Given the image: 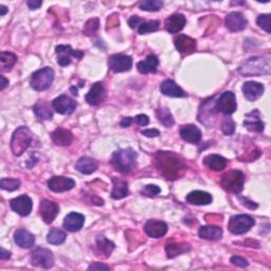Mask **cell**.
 Instances as JSON below:
<instances>
[{
	"label": "cell",
	"instance_id": "cell-53",
	"mask_svg": "<svg viewBox=\"0 0 271 271\" xmlns=\"http://www.w3.org/2000/svg\"><path fill=\"white\" fill-rule=\"evenodd\" d=\"M89 270H98V269H105V270H110V267L107 266V265H104L102 263H96V264H92V266H89L88 268Z\"/></svg>",
	"mask_w": 271,
	"mask_h": 271
},
{
	"label": "cell",
	"instance_id": "cell-32",
	"mask_svg": "<svg viewBox=\"0 0 271 271\" xmlns=\"http://www.w3.org/2000/svg\"><path fill=\"white\" fill-rule=\"evenodd\" d=\"M200 236L208 240H218L222 236V229L218 226H204L200 229Z\"/></svg>",
	"mask_w": 271,
	"mask_h": 271
},
{
	"label": "cell",
	"instance_id": "cell-52",
	"mask_svg": "<svg viewBox=\"0 0 271 271\" xmlns=\"http://www.w3.org/2000/svg\"><path fill=\"white\" fill-rule=\"evenodd\" d=\"M26 4H28V6L31 8V10H36V8H40L42 2H40V0H29V2H26Z\"/></svg>",
	"mask_w": 271,
	"mask_h": 271
},
{
	"label": "cell",
	"instance_id": "cell-23",
	"mask_svg": "<svg viewBox=\"0 0 271 271\" xmlns=\"http://www.w3.org/2000/svg\"><path fill=\"white\" fill-rule=\"evenodd\" d=\"M52 141L60 146H70L71 142L74 141V134L72 132L64 128H58L51 134Z\"/></svg>",
	"mask_w": 271,
	"mask_h": 271
},
{
	"label": "cell",
	"instance_id": "cell-45",
	"mask_svg": "<svg viewBox=\"0 0 271 271\" xmlns=\"http://www.w3.org/2000/svg\"><path fill=\"white\" fill-rule=\"evenodd\" d=\"M222 130L224 134L228 136L234 134V132H236V123H234V121L230 118L224 120L222 124Z\"/></svg>",
	"mask_w": 271,
	"mask_h": 271
},
{
	"label": "cell",
	"instance_id": "cell-26",
	"mask_svg": "<svg viewBox=\"0 0 271 271\" xmlns=\"http://www.w3.org/2000/svg\"><path fill=\"white\" fill-rule=\"evenodd\" d=\"M212 195L204 191H193L186 195V202L195 206H208L212 204Z\"/></svg>",
	"mask_w": 271,
	"mask_h": 271
},
{
	"label": "cell",
	"instance_id": "cell-27",
	"mask_svg": "<svg viewBox=\"0 0 271 271\" xmlns=\"http://www.w3.org/2000/svg\"><path fill=\"white\" fill-rule=\"evenodd\" d=\"M161 92L166 96L172 98H182L186 96V92L180 88L173 80H166L160 86Z\"/></svg>",
	"mask_w": 271,
	"mask_h": 271
},
{
	"label": "cell",
	"instance_id": "cell-30",
	"mask_svg": "<svg viewBox=\"0 0 271 271\" xmlns=\"http://www.w3.org/2000/svg\"><path fill=\"white\" fill-rule=\"evenodd\" d=\"M112 197L114 200H122V198L128 195V182L122 180L120 178L112 177Z\"/></svg>",
	"mask_w": 271,
	"mask_h": 271
},
{
	"label": "cell",
	"instance_id": "cell-37",
	"mask_svg": "<svg viewBox=\"0 0 271 271\" xmlns=\"http://www.w3.org/2000/svg\"><path fill=\"white\" fill-rule=\"evenodd\" d=\"M0 60H2V70L4 72L10 71L17 62V56L12 52L2 51L0 54Z\"/></svg>",
	"mask_w": 271,
	"mask_h": 271
},
{
	"label": "cell",
	"instance_id": "cell-50",
	"mask_svg": "<svg viewBox=\"0 0 271 271\" xmlns=\"http://www.w3.org/2000/svg\"><path fill=\"white\" fill-rule=\"evenodd\" d=\"M240 200L242 204V206H245L249 208V209H251V210H254V209H256V208H258V204L256 202H250L248 200V198L240 197Z\"/></svg>",
	"mask_w": 271,
	"mask_h": 271
},
{
	"label": "cell",
	"instance_id": "cell-34",
	"mask_svg": "<svg viewBox=\"0 0 271 271\" xmlns=\"http://www.w3.org/2000/svg\"><path fill=\"white\" fill-rule=\"evenodd\" d=\"M204 164L212 170H222L227 166V160L220 155H208L204 159Z\"/></svg>",
	"mask_w": 271,
	"mask_h": 271
},
{
	"label": "cell",
	"instance_id": "cell-10",
	"mask_svg": "<svg viewBox=\"0 0 271 271\" xmlns=\"http://www.w3.org/2000/svg\"><path fill=\"white\" fill-rule=\"evenodd\" d=\"M236 108H238L236 98L234 94L231 92H224L220 96L218 101L216 102L215 105V110L224 114H232L233 112H236Z\"/></svg>",
	"mask_w": 271,
	"mask_h": 271
},
{
	"label": "cell",
	"instance_id": "cell-43",
	"mask_svg": "<svg viewBox=\"0 0 271 271\" xmlns=\"http://www.w3.org/2000/svg\"><path fill=\"white\" fill-rule=\"evenodd\" d=\"M98 26H100V20H98V18H92V20H89L85 24L83 32L87 36L94 35L96 32L98 30Z\"/></svg>",
	"mask_w": 271,
	"mask_h": 271
},
{
	"label": "cell",
	"instance_id": "cell-22",
	"mask_svg": "<svg viewBox=\"0 0 271 271\" xmlns=\"http://www.w3.org/2000/svg\"><path fill=\"white\" fill-rule=\"evenodd\" d=\"M176 49L182 54H191L196 50V40L186 35H179L174 40Z\"/></svg>",
	"mask_w": 271,
	"mask_h": 271
},
{
	"label": "cell",
	"instance_id": "cell-41",
	"mask_svg": "<svg viewBox=\"0 0 271 271\" xmlns=\"http://www.w3.org/2000/svg\"><path fill=\"white\" fill-rule=\"evenodd\" d=\"M160 22L158 20H150V22H143L138 28L139 34H146L155 32L159 29Z\"/></svg>",
	"mask_w": 271,
	"mask_h": 271
},
{
	"label": "cell",
	"instance_id": "cell-36",
	"mask_svg": "<svg viewBox=\"0 0 271 271\" xmlns=\"http://www.w3.org/2000/svg\"><path fill=\"white\" fill-rule=\"evenodd\" d=\"M96 248L100 254H105V256L108 258L114 249V244L110 240H108L105 236H98L96 238Z\"/></svg>",
	"mask_w": 271,
	"mask_h": 271
},
{
	"label": "cell",
	"instance_id": "cell-20",
	"mask_svg": "<svg viewBox=\"0 0 271 271\" xmlns=\"http://www.w3.org/2000/svg\"><path fill=\"white\" fill-rule=\"evenodd\" d=\"M244 126L250 130L256 132H262L264 130V123L260 120V112L258 110L251 112L246 114L245 121H244Z\"/></svg>",
	"mask_w": 271,
	"mask_h": 271
},
{
	"label": "cell",
	"instance_id": "cell-51",
	"mask_svg": "<svg viewBox=\"0 0 271 271\" xmlns=\"http://www.w3.org/2000/svg\"><path fill=\"white\" fill-rule=\"evenodd\" d=\"M141 134L143 136H146V137L148 138H155V137H158V136L160 134L159 130H142Z\"/></svg>",
	"mask_w": 271,
	"mask_h": 271
},
{
	"label": "cell",
	"instance_id": "cell-4",
	"mask_svg": "<svg viewBox=\"0 0 271 271\" xmlns=\"http://www.w3.org/2000/svg\"><path fill=\"white\" fill-rule=\"evenodd\" d=\"M33 140V136L30 130L26 126H20L18 128L13 136L11 140V150L15 156H22V154L28 150L31 146Z\"/></svg>",
	"mask_w": 271,
	"mask_h": 271
},
{
	"label": "cell",
	"instance_id": "cell-16",
	"mask_svg": "<svg viewBox=\"0 0 271 271\" xmlns=\"http://www.w3.org/2000/svg\"><path fill=\"white\" fill-rule=\"evenodd\" d=\"M10 204L12 210L22 216H28L31 213L33 206L31 198L26 195H22L14 198V200H11Z\"/></svg>",
	"mask_w": 271,
	"mask_h": 271
},
{
	"label": "cell",
	"instance_id": "cell-12",
	"mask_svg": "<svg viewBox=\"0 0 271 271\" xmlns=\"http://www.w3.org/2000/svg\"><path fill=\"white\" fill-rule=\"evenodd\" d=\"M108 65L110 68L119 74V72H125L130 70L132 66V58L128 56H123V54H114L108 60Z\"/></svg>",
	"mask_w": 271,
	"mask_h": 271
},
{
	"label": "cell",
	"instance_id": "cell-7",
	"mask_svg": "<svg viewBox=\"0 0 271 271\" xmlns=\"http://www.w3.org/2000/svg\"><path fill=\"white\" fill-rule=\"evenodd\" d=\"M256 224V220L249 215H236L230 218L228 224V229L231 233L236 234H244L248 232Z\"/></svg>",
	"mask_w": 271,
	"mask_h": 271
},
{
	"label": "cell",
	"instance_id": "cell-44",
	"mask_svg": "<svg viewBox=\"0 0 271 271\" xmlns=\"http://www.w3.org/2000/svg\"><path fill=\"white\" fill-rule=\"evenodd\" d=\"M260 28L265 30L267 33L271 32V26H270V15L269 14H263L258 17L256 20Z\"/></svg>",
	"mask_w": 271,
	"mask_h": 271
},
{
	"label": "cell",
	"instance_id": "cell-33",
	"mask_svg": "<svg viewBox=\"0 0 271 271\" xmlns=\"http://www.w3.org/2000/svg\"><path fill=\"white\" fill-rule=\"evenodd\" d=\"M52 105L47 101H38L33 107V112L40 120H50L52 118Z\"/></svg>",
	"mask_w": 271,
	"mask_h": 271
},
{
	"label": "cell",
	"instance_id": "cell-48",
	"mask_svg": "<svg viewBox=\"0 0 271 271\" xmlns=\"http://www.w3.org/2000/svg\"><path fill=\"white\" fill-rule=\"evenodd\" d=\"M134 122L139 126H146L150 123V119L146 114H138L134 118Z\"/></svg>",
	"mask_w": 271,
	"mask_h": 271
},
{
	"label": "cell",
	"instance_id": "cell-39",
	"mask_svg": "<svg viewBox=\"0 0 271 271\" xmlns=\"http://www.w3.org/2000/svg\"><path fill=\"white\" fill-rule=\"evenodd\" d=\"M66 233L60 229H52L47 236V240L51 245H60L66 240Z\"/></svg>",
	"mask_w": 271,
	"mask_h": 271
},
{
	"label": "cell",
	"instance_id": "cell-18",
	"mask_svg": "<svg viewBox=\"0 0 271 271\" xmlns=\"http://www.w3.org/2000/svg\"><path fill=\"white\" fill-rule=\"evenodd\" d=\"M105 96H106V94H105L104 85L98 82L92 86L88 94H86L85 98H86V102L89 105L96 106L98 104H101L102 102H104Z\"/></svg>",
	"mask_w": 271,
	"mask_h": 271
},
{
	"label": "cell",
	"instance_id": "cell-19",
	"mask_svg": "<svg viewBox=\"0 0 271 271\" xmlns=\"http://www.w3.org/2000/svg\"><path fill=\"white\" fill-rule=\"evenodd\" d=\"M263 84L258 82H247L242 85V92L245 98L250 102H254L264 94Z\"/></svg>",
	"mask_w": 271,
	"mask_h": 271
},
{
	"label": "cell",
	"instance_id": "cell-29",
	"mask_svg": "<svg viewBox=\"0 0 271 271\" xmlns=\"http://www.w3.org/2000/svg\"><path fill=\"white\" fill-rule=\"evenodd\" d=\"M14 240L17 246L24 249H29L35 244V238L33 234L26 230H17L14 233Z\"/></svg>",
	"mask_w": 271,
	"mask_h": 271
},
{
	"label": "cell",
	"instance_id": "cell-24",
	"mask_svg": "<svg viewBox=\"0 0 271 271\" xmlns=\"http://www.w3.org/2000/svg\"><path fill=\"white\" fill-rule=\"evenodd\" d=\"M186 24V20L182 14H174L166 20V29L168 32L175 34L182 31Z\"/></svg>",
	"mask_w": 271,
	"mask_h": 271
},
{
	"label": "cell",
	"instance_id": "cell-42",
	"mask_svg": "<svg viewBox=\"0 0 271 271\" xmlns=\"http://www.w3.org/2000/svg\"><path fill=\"white\" fill-rule=\"evenodd\" d=\"M0 186L4 190H6V191H15V190L20 188V182L18 179L14 178H2L0 180Z\"/></svg>",
	"mask_w": 271,
	"mask_h": 271
},
{
	"label": "cell",
	"instance_id": "cell-14",
	"mask_svg": "<svg viewBox=\"0 0 271 271\" xmlns=\"http://www.w3.org/2000/svg\"><path fill=\"white\" fill-rule=\"evenodd\" d=\"M247 20L240 12H232L226 16V26L231 32L242 31L247 26Z\"/></svg>",
	"mask_w": 271,
	"mask_h": 271
},
{
	"label": "cell",
	"instance_id": "cell-13",
	"mask_svg": "<svg viewBox=\"0 0 271 271\" xmlns=\"http://www.w3.org/2000/svg\"><path fill=\"white\" fill-rule=\"evenodd\" d=\"M60 212V206L56 202L44 200L40 204V213L42 220L46 224H51L56 218V216Z\"/></svg>",
	"mask_w": 271,
	"mask_h": 271
},
{
	"label": "cell",
	"instance_id": "cell-15",
	"mask_svg": "<svg viewBox=\"0 0 271 271\" xmlns=\"http://www.w3.org/2000/svg\"><path fill=\"white\" fill-rule=\"evenodd\" d=\"M48 186L53 192L62 193V192L70 191L71 188H74L76 186V182L71 178L56 176V177H52L49 180Z\"/></svg>",
	"mask_w": 271,
	"mask_h": 271
},
{
	"label": "cell",
	"instance_id": "cell-8",
	"mask_svg": "<svg viewBox=\"0 0 271 271\" xmlns=\"http://www.w3.org/2000/svg\"><path fill=\"white\" fill-rule=\"evenodd\" d=\"M56 52L58 56V62L62 67H66L71 64V58H82L84 56V52L82 50H74L71 46L67 44H60L56 48Z\"/></svg>",
	"mask_w": 271,
	"mask_h": 271
},
{
	"label": "cell",
	"instance_id": "cell-40",
	"mask_svg": "<svg viewBox=\"0 0 271 271\" xmlns=\"http://www.w3.org/2000/svg\"><path fill=\"white\" fill-rule=\"evenodd\" d=\"M162 6H164V2L160 0H144L139 4L141 10L148 12H157Z\"/></svg>",
	"mask_w": 271,
	"mask_h": 271
},
{
	"label": "cell",
	"instance_id": "cell-55",
	"mask_svg": "<svg viewBox=\"0 0 271 271\" xmlns=\"http://www.w3.org/2000/svg\"><path fill=\"white\" fill-rule=\"evenodd\" d=\"M10 258H11V252H8L6 249L2 248V251H0V258H2V260H8Z\"/></svg>",
	"mask_w": 271,
	"mask_h": 271
},
{
	"label": "cell",
	"instance_id": "cell-2",
	"mask_svg": "<svg viewBox=\"0 0 271 271\" xmlns=\"http://www.w3.org/2000/svg\"><path fill=\"white\" fill-rule=\"evenodd\" d=\"M270 60L254 56L245 60L238 68V74L245 76H256L270 74Z\"/></svg>",
	"mask_w": 271,
	"mask_h": 271
},
{
	"label": "cell",
	"instance_id": "cell-5",
	"mask_svg": "<svg viewBox=\"0 0 271 271\" xmlns=\"http://www.w3.org/2000/svg\"><path fill=\"white\" fill-rule=\"evenodd\" d=\"M244 184H245V175L238 170L226 172L220 178V186L224 191L229 193H240L244 188Z\"/></svg>",
	"mask_w": 271,
	"mask_h": 271
},
{
	"label": "cell",
	"instance_id": "cell-35",
	"mask_svg": "<svg viewBox=\"0 0 271 271\" xmlns=\"http://www.w3.org/2000/svg\"><path fill=\"white\" fill-rule=\"evenodd\" d=\"M190 250V245L184 242H168L166 246V251L168 258H174L177 256L184 254V252H186Z\"/></svg>",
	"mask_w": 271,
	"mask_h": 271
},
{
	"label": "cell",
	"instance_id": "cell-54",
	"mask_svg": "<svg viewBox=\"0 0 271 271\" xmlns=\"http://www.w3.org/2000/svg\"><path fill=\"white\" fill-rule=\"evenodd\" d=\"M134 122V119L130 118V116H128V118H123L122 121H121V126L122 128H128V126Z\"/></svg>",
	"mask_w": 271,
	"mask_h": 271
},
{
	"label": "cell",
	"instance_id": "cell-1",
	"mask_svg": "<svg viewBox=\"0 0 271 271\" xmlns=\"http://www.w3.org/2000/svg\"><path fill=\"white\" fill-rule=\"evenodd\" d=\"M156 166L162 175L168 179H177L180 176V172L184 168L179 158L168 152H158L156 155Z\"/></svg>",
	"mask_w": 271,
	"mask_h": 271
},
{
	"label": "cell",
	"instance_id": "cell-25",
	"mask_svg": "<svg viewBox=\"0 0 271 271\" xmlns=\"http://www.w3.org/2000/svg\"><path fill=\"white\" fill-rule=\"evenodd\" d=\"M180 136L186 142L188 143H198L202 140L200 130L192 124L182 126V130H180Z\"/></svg>",
	"mask_w": 271,
	"mask_h": 271
},
{
	"label": "cell",
	"instance_id": "cell-6",
	"mask_svg": "<svg viewBox=\"0 0 271 271\" xmlns=\"http://www.w3.org/2000/svg\"><path fill=\"white\" fill-rule=\"evenodd\" d=\"M54 80V71L50 67H44L32 74L30 85L36 92H44L48 89Z\"/></svg>",
	"mask_w": 271,
	"mask_h": 271
},
{
	"label": "cell",
	"instance_id": "cell-47",
	"mask_svg": "<svg viewBox=\"0 0 271 271\" xmlns=\"http://www.w3.org/2000/svg\"><path fill=\"white\" fill-rule=\"evenodd\" d=\"M231 263L234 265V266H238V267H247L249 265V263L247 262V260H245L242 256H234L231 258Z\"/></svg>",
	"mask_w": 271,
	"mask_h": 271
},
{
	"label": "cell",
	"instance_id": "cell-28",
	"mask_svg": "<svg viewBox=\"0 0 271 271\" xmlns=\"http://www.w3.org/2000/svg\"><path fill=\"white\" fill-rule=\"evenodd\" d=\"M159 65V60L156 56L154 54H150V56L144 60L139 62L137 64V68L139 72L143 74H155L157 71Z\"/></svg>",
	"mask_w": 271,
	"mask_h": 271
},
{
	"label": "cell",
	"instance_id": "cell-11",
	"mask_svg": "<svg viewBox=\"0 0 271 271\" xmlns=\"http://www.w3.org/2000/svg\"><path fill=\"white\" fill-rule=\"evenodd\" d=\"M53 110L60 114H71L76 110V102L68 96H60L52 102Z\"/></svg>",
	"mask_w": 271,
	"mask_h": 271
},
{
	"label": "cell",
	"instance_id": "cell-31",
	"mask_svg": "<svg viewBox=\"0 0 271 271\" xmlns=\"http://www.w3.org/2000/svg\"><path fill=\"white\" fill-rule=\"evenodd\" d=\"M76 168L80 172V173L85 174V175L92 174L94 172L98 170V162L92 158L82 157L78 160Z\"/></svg>",
	"mask_w": 271,
	"mask_h": 271
},
{
	"label": "cell",
	"instance_id": "cell-9",
	"mask_svg": "<svg viewBox=\"0 0 271 271\" xmlns=\"http://www.w3.org/2000/svg\"><path fill=\"white\" fill-rule=\"evenodd\" d=\"M31 263L44 269H50L54 264V258L52 252L48 249L38 248L31 254Z\"/></svg>",
	"mask_w": 271,
	"mask_h": 271
},
{
	"label": "cell",
	"instance_id": "cell-56",
	"mask_svg": "<svg viewBox=\"0 0 271 271\" xmlns=\"http://www.w3.org/2000/svg\"><path fill=\"white\" fill-rule=\"evenodd\" d=\"M0 80H2V84H0L2 86H0V89L4 90L8 85V80H6L4 76H0Z\"/></svg>",
	"mask_w": 271,
	"mask_h": 271
},
{
	"label": "cell",
	"instance_id": "cell-3",
	"mask_svg": "<svg viewBox=\"0 0 271 271\" xmlns=\"http://www.w3.org/2000/svg\"><path fill=\"white\" fill-rule=\"evenodd\" d=\"M112 162L114 166L123 174H128L137 164V152L132 148L119 150L114 152Z\"/></svg>",
	"mask_w": 271,
	"mask_h": 271
},
{
	"label": "cell",
	"instance_id": "cell-57",
	"mask_svg": "<svg viewBox=\"0 0 271 271\" xmlns=\"http://www.w3.org/2000/svg\"><path fill=\"white\" fill-rule=\"evenodd\" d=\"M8 12V8L4 6H0V16H4Z\"/></svg>",
	"mask_w": 271,
	"mask_h": 271
},
{
	"label": "cell",
	"instance_id": "cell-38",
	"mask_svg": "<svg viewBox=\"0 0 271 271\" xmlns=\"http://www.w3.org/2000/svg\"><path fill=\"white\" fill-rule=\"evenodd\" d=\"M156 114H157L159 122L162 125H164L166 128H172V126L174 125V118L168 108L166 107L158 108V110H156Z\"/></svg>",
	"mask_w": 271,
	"mask_h": 271
},
{
	"label": "cell",
	"instance_id": "cell-21",
	"mask_svg": "<svg viewBox=\"0 0 271 271\" xmlns=\"http://www.w3.org/2000/svg\"><path fill=\"white\" fill-rule=\"evenodd\" d=\"M84 222H85L84 215L76 212H71L65 218L64 228L70 232H76L83 228Z\"/></svg>",
	"mask_w": 271,
	"mask_h": 271
},
{
	"label": "cell",
	"instance_id": "cell-17",
	"mask_svg": "<svg viewBox=\"0 0 271 271\" xmlns=\"http://www.w3.org/2000/svg\"><path fill=\"white\" fill-rule=\"evenodd\" d=\"M144 231L150 238H160L164 236L168 232V224L164 222L152 220H148L144 226Z\"/></svg>",
	"mask_w": 271,
	"mask_h": 271
},
{
	"label": "cell",
	"instance_id": "cell-46",
	"mask_svg": "<svg viewBox=\"0 0 271 271\" xmlns=\"http://www.w3.org/2000/svg\"><path fill=\"white\" fill-rule=\"evenodd\" d=\"M160 192H161L160 188L157 186H155V184H148V186H146V188H144L142 190V194H143V195H146V196H150V197H152V196H156V195H158Z\"/></svg>",
	"mask_w": 271,
	"mask_h": 271
},
{
	"label": "cell",
	"instance_id": "cell-49",
	"mask_svg": "<svg viewBox=\"0 0 271 271\" xmlns=\"http://www.w3.org/2000/svg\"><path fill=\"white\" fill-rule=\"evenodd\" d=\"M144 20H142L141 17L137 16V15H134L132 16L130 20H128V24L132 29H136V28H139V26L143 22Z\"/></svg>",
	"mask_w": 271,
	"mask_h": 271
}]
</instances>
